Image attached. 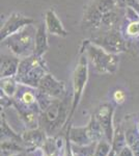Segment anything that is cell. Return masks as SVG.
I'll list each match as a JSON object with an SVG mask.
<instances>
[{"instance_id": "obj_11", "label": "cell", "mask_w": 139, "mask_h": 156, "mask_svg": "<svg viewBox=\"0 0 139 156\" xmlns=\"http://www.w3.org/2000/svg\"><path fill=\"white\" fill-rule=\"evenodd\" d=\"M48 30L46 23L42 22L36 27V34H35V49L34 54L37 56L43 57L49 49V43H48Z\"/></svg>"}, {"instance_id": "obj_28", "label": "cell", "mask_w": 139, "mask_h": 156, "mask_svg": "<svg viewBox=\"0 0 139 156\" xmlns=\"http://www.w3.org/2000/svg\"><path fill=\"white\" fill-rule=\"evenodd\" d=\"M43 156H47V155H46V154H44V155H43Z\"/></svg>"}, {"instance_id": "obj_25", "label": "cell", "mask_w": 139, "mask_h": 156, "mask_svg": "<svg viewBox=\"0 0 139 156\" xmlns=\"http://www.w3.org/2000/svg\"><path fill=\"white\" fill-rule=\"evenodd\" d=\"M117 156H135V155H134L133 151L130 149V147L127 146V147H125L120 153H118Z\"/></svg>"}, {"instance_id": "obj_20", "label": "cell", "mask_w": 139, "mask_h": 156, "mask_svg": "<svg viewBox=\"0 0 139 156\" xmlns=\"http://www.w3.org/2000/svg\"><path fill=\"white\" fill-rule=\"evenodd\" d=\"M112 150V146H111V143L106 140H100L98 142V145L95 149V154L93 156H108L109 153Z\"/></svg>"}, {"instance_id": "obj_3", "label": "cell", "mask_w": 139, "mask_h": 156, "mask_svg": "<svg viewBox=\"0 0 139 156\" xmlns=\"http://www.w3.org/2000/svg\"><path fill=\"white\" fill-rule=\"evenodd\" d=\"M35 34L36 28L33 24H30L1 42L15 56L19 58H25L34 54Z\"/></svg>"}, {"instance_id": "obj_21", "label": "cell", "mask_w": 139, "mask_h": 156, "mask_svg": "<svg viewBox=\"0 0 139 156\" xmlns=\"http://www.w3.org/2000/svg\"><path fill=\"white\" fill-rule=\"evenodd\" d=\"M128 36L130 37H138L139 36V21L130 22L126 29Z\"/></svg>"}, {"instance_id": "obj_1", "label": "cell", "mask_w": 139, "mask_h": 156, "mask_svg": "<svg viewBox=\"0 0 139 156\" xmlns=\"http://www.w3.org/2000/svg\"><path fill=\"white\" fill-rule=\"evenodd\" d=\"M47 73L48 70L43 57L32 54L20 60L16 79L19 83L32 89H37L42 78Z\"/></svg>"}, {"instance_id": "obj_26", "label": "cell", "mask_w": 139, "mask_h": 156, "mask_svg": "<svg viewBox=\"0 0 139 156\" xmlns=\"http://www.w3.org/2000/svg\"><path fill=\"white\" fill-rule=\"evenodd\" d=\"M108 156H117V153H116L114 150H111V152L109 153V155Z\"/></svg>"}, {"instance_id": "obj_17", "label": "cell", "mask_w": 139, "mask_h": 156, "mask_svg": "<svg viewBox=\"0 0 139 156\" xmlns=\"http://www.w3.org/2000/svg\"><path fill=\"white\" fill-rule=\"evenodd\" d=\"M127 138H126V133L122 131V129H117L114 132L112 140V150H114L116 153H118L122 151L123 148L127 147Z\"/></svg>"}, {"instance_id": "obj_7", "label": "cell", "mask_w": 139, "mask_h": 156, "mask_svg": "<svg viewBox=\"0 0 139 156\" xmlns=\"http://www.w3.org/2000/svg\"><path fill=\"white\" fill-rule=\"evenodd\" d=\"M34 23V19L24 16V15L20 14V12H12L1 26V29H0V40L3 41L6 37L16 34V32L21 30L22 28H24V27Z\"/></svg>"}, {"instance_id": "obj_4", "label": "cell", "mask_w": 139, "mask_h": 156, "mask_svg": "<svg viewBox=\"0 0 139 156\" xmlns=\"http://www.w3.org/2000/svg\"><path fill=\"white\" fill-rule=\"evenodd\" d=\"M88 79V57L85 52H80V56L76 65L74 77H73V104L71 110V117L77 108L81 99L83 90Z\"/></svg>"}, {"instance_id": "obj_19", "label": "cell", "mask_w": 139, "mask_h": 156, "mask_svg": "<svg viewBox=\"0 0 139 156\" xmlns=\"http://www.w3.org/2000/svg\"><path fill=\"white\" fill-rule=\"evenodd\" d=\"M71 149H72L73 155L74 156H93L96 148L92 147V145L88 146H77L71 144Z\"/></svg>"}, {"instance_id": "obj_13", "label": "cell", "mask_w": 139, "mask_h": 156, "mask_svg": "<svg viewBox=\"0 0 139 156\" xmlns=\"http://www.w3.org/2000/svg\"><path fill=\"white\" fill-rule=\"evenodd\" d=\"M70 142L77 146H88L92 144L87 127H73L70 130Z\"/></svg>"}, {"instance_id": "obj_8", "label": "cell", "mask_w": 139, "mask_h": 156, "mask_svg": "<svg viewBox=\"0 0 139 156\" xmlns=\"http://www.w3.org/2000/svg\"><path fill=\"white\" fill-rule=\"evenodd\" d=\"M37 90L51 99H60L65 94V84L64 81H59L50 73H47L42 78Z\"/></svg>"}, {"instance_id": "obj_24", "label": "cell", "mask_w": 139, "mask_h": 156, "mask_svg": "<svg viewBox=\"0 0 139 156\" xmlns=\"http://www.w3.org/2000/svg\"><path fill=\"white\" fill-rule=\"evenodd\" d=\"M127 6H131L139 14V0H127Z\"/></svg>"}, {"instance_id": "obj_23", "label": "cell", "mask_w": 139, "mask_h": 156, "mask_svg": "<svg viewBox=\"0 0 139 156\" xmlns=\"http://www.w3.org/2000/svg\"><path fill=\"white\" fill-rule=\"evenodd\" d=\"M113 99H114V101L117 103V104H122L126 100L125 92L122 90H116L114 92V94H113Z\"/></svg>"}, {"instance_id": "obj_6", "label": "cell", "mask_w": 139, "mask_h": 156, "mask_svg": "<svg viewBox=\"0 0 139 156\" xmlns=\"http://www.w3.org/2000/svg\"><path fill=\"white\" fill-rule=\"evenodd\" d=\"M92 43L104 48L107 52L118 54L127 51V42L118 31V29H104L99 32L97 37L92 39Z\"/></svg>"}, {"instance_id": "obj_16", "label": "cell", "mask_w": 139, "mask_h": 156, "mask_svg": "<svg viewBox=\"0 0 139 156\" xmlns=\"http://www.w3.org/2000/svg\"><path fill=\"white\" fill-rule=\"evenodd\" d=\"M127 145L133 151L134 155L139 156V132L135 129H129L126 132Z\"/></svg>"}, {"instance_id": "obj_22", "label": "cell", "mask_w": 139, "mask_h": 156, "mask_svg": "<svg viewBox=\"0 0 139 156\" xmlns=\"http://www.w3.org/2000/svg\"><path fill=\"white\" fill-rule=\"evenodd\" d=\"M125 17L131 22L139 21V14L131 6L125 7Z\"/></svg>"}, {"instance_id": "obj_10", "label": "cell", "mask_w": 139, "mask_h": 156, "mask_svg": "<svg viewBox=\"0 0 139 156\" xmlns=\"http://www.w3.org/2000/svg\"><path fill=\"white\" fill-rule=\"evenodd\" d=\"M45 23H46V27L49 34H53V36L57 37H67L68 31L62 25L61 21L57 17L56 12L54 9H50L46 12V16H45Z\"/></svg>"}, {"instance_id": "obj_15", "label": "cell", "mask_w": 139, "mask_h": 156, "mask_svg": "<svg viewBox=\"0 0 139 156\" xmlns=\"http://www.w3.org/2000/svg\"><path fill=\"white\" fill-rule=\"evenodd\" d=\"M23 140L29 146H36L44 142V134L41 130L30 129L29 131L25 132Z\"/></svg>"}, {"instance_id": "obj_2", "label": "cell", "mask_w": 139, "mask_h": 156, "mask_svg": "<svg viewBox=\"0 0 139 156\" xmlns=\"http://www.w3.org/2000/svg\"><path fill=\"white\" fill-rule=\"evenodd\" d=\"M88 60H90L96 71L100 74H114L118 69L120 57L118 54L107 52L104 48L90 41L83 42V50Z\"/></svg>"}, {"instance_id": "obj_9", "label": "cell", "mask_w": 139, "mask_h": 156, "mask_svg": "<svg viewBox=\"0 0 139 156\" xmlns=\"http://www.w3.org/2000/svg\"><path fill=\"white\" fill-rule=\"evenodd\" d=\"M113 114H114V107H113L112 104H109V103H105V104L101 105L97 112H95L96 119L98 120L99 124L104 130L106 140L110 143H112L113 135H114L112 126Z\"/></svg>"}, {"instance_id": "obj_12", "label": "cell", "mask_w": 139, "mask_h": 156, "mask_svg": "<svg viewBox=\"0 0 139 156\" xmlns=\"http://www.w3.org/2000/svg\"><path fill=\"white\" fill-rule=\"evenodd\" d=\"M20 60L21 58L17 56L1 55V69H0L1 78L16 77L18 69H19Z\"/></svg>"}, {"instance_id": "obj_27", "label": "cell", "mask_w": 139, "mask_h": 156, "mask_svg": "<svg viewBox=\"0 0 139 156\" xmlns=\"http://www.w3.org/2000/svg\"><path fill=\"white\" fill-rule=\"evenodd\" d=\"M138 132H139V124H138Z\"/></svg>"}, {"instance_id": "obj_5", "label": "cell", "mask_w": 139, "mask_h": 156, "mask_svg": "<svg viewBox=\"0 0 139 156\" xmlns=\"http://www.w3.org/2000/svg\"><path fill=\"white\" fill-rule=\"evenodd\" d=\"M68 106L60 99H55L46 109L43 110V121L47 132L52 133L54 130L62 126L67 120Z\"/></svg>"}, {"instance_id": "obj_18", "label": "cell", "mask_w": 139, "mask_h": 156, "mask_svg": "<svg viewBox=\"0 0 139 156\" xmlns=\"http://www.w3.org/2000/svg\"><path fill=\"white\" fill-rule=\"evenodd\" d=\"M92 3L97 7L103 15L118 7L116 5L115 0H92Z\"/></svg>"}, {"instance_id": "obj_14", "label": "cell", "mask_w": 139, "mask_h": 156, "mask_svg": "<svg viewBox=\"0 0 139 156\" xmlns=\"http://www.w3.org/2000/svg\"><path fill=\"white\" fill-rule=\"evenodd\" d=\"M19 82L17 81L16 77L1 78V90L9 97L14 98L16 95Z\"/></svg>"}]
</instances>
